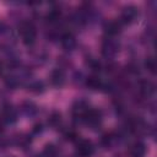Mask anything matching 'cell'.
<instances>
[{"label": "cell", "mask_w": 157, "mask_h": 157, "mask_svg": "<svg viewBox=\"0 0 157 157\" xmlns=\"http://www.w3.org/2000/svg\"><path fill=\"white\" fill-rule=\"evenodd\" d=\"M59 17H60V11H58V10H52V11L48 13V16H47L48 21H50V22L56 21Z\"/></svg>", "instance_id": "9c48e42d"}, {"label": "cell", "mask_w": 157, "mask_h": 157, "mask_svg": "<svg viewBox=\"0 0 157 157\" xmlns=\"http://www.w3.org/2000/svg\"><path fill=\"white\" fill-rule=\"evenodd\" d=\"M87 85L91 86L92 88H98L99 85H101V82H99V80H97V78H94V77H91V78H88Z\"/></svg>", "instance_id": "30bf717a"}, {"label": "cell", "mask_w": 157, "mask_h": 157, "mask_svg": "<svg viewBox=\"0 0 157 157\" xmlns=\"http://www.w3.org/2000/svg\"><path fill=\"white\" fill-rule=\"evenodd\" d=\"M117 50H118V45L114 42H112V40H107L103 44V53L105 55H108V56L113 55L114 53H117Z\"/></svg>", "instance_id": "8992f818"}, {"label": "cell", "mask_w": 157, "mask_h": 157, "mask_svg": "<svg viewBox=\"0 0 157 157\" xmlns=\"http://www.w3.org/2000/svg\"><path fill=\"white\" fill-rule=\"evenodd\" d=\"M146 66L148 67V70H150L151 72H153V71H155V60H153V59H148V60L146 61Z\"/></svg>", "instance_id": "8fae6325"}, {"label": "cell", "mask_w": 157, "mask_h": 157, "mask_svg": "<svg viewBox=\"0 0 157 157\" xmlns=\"http://www.w3.org/2000/svg\"><path fill=\"white\" fill-rule=\"evenodd\" d=\"M137 15V11L134 6H129V7H125L124 11H123V15H121V20L124 22H131L135 20Z\"/></svg>", "instance_id": "3957f363"}, {"label": "cell", "mask_w": 157, "mask_h": 157, "mask_svg": "<svg viewBox=\"0 0 157 157\" xmlns=\"http://www.w3.org/2000/svg\"><path fill=\"white\" fill-rule=\"evenodd\" d=\"M146 152V148H145V145L141 144V142H136L131 150H130V155L131 157H142Z\"/></svg>", "instance_id": "277c9868"}, {"label": "cell", "mask_w": 157, "mask_h": 157, "mask_svg": "<svg viewBox=\"0 0 157 157\" xmlns=\"http://www.w3.org/2000/svg\"><path fill=\"white\" fill-rule=\"evenodd\" d=\"M0 71H1V65H0Z\"/></svg>", "instance_id": "7c38bea8"}, {"label": "cell", "mask_w": 157, "mask_h": 157, "mask_svg": "<svg viewBox=\"0 0 157 157\" xmlns=\"http://www.w3.org/2000/svg\"><path fill=\"white\" fill-rule=\"evenodd\" d=\"M20 34L22 37L23 43L27 45L33 44L36 40V29H34L33 25L29 22H23L20 26Z\"/></svg>", "instance_id": "6da1fadb"}, {"label": "cell", "mask_w": 157, "mask_h": 157, "mask_svg": "<svg viewBox=\"0 0 157 157\" xmlns=\"http://www.w3.org/2000/svg\"><path fill=\"white\" fill-rule=\"evenodd\" d=\"M119 23L118 22H110V23H108L107 25V27H105V32L109 34V36H114V34H117L118 32H119Z\"/></svg>", "instance_id": "52a82bcc"}, {"label": "cell", "mask_w": 157, "mask_h": 157, "mask_svg": "<svg viewBox=\"0 0 157 157\" xmlns=\"http://www.w3.org/2000/svg\"><path fill=\"white\" fill-rule=\"evenodd\" d=\"M63 81H64V76H63V72L61 71H55L54 74H53V82H54V85H61L63 83Z\"/></svg>", "instance_id": "ba28073f"}, {"label": "cell", "mask_w": 157, "mask_h": 157, "mask_svg": "<svg viewBox=\"0 0 157 157\" xmlns=\"http://www.w3.org/2000/svg\"><path fill=\"white\" fill-rule=\"evenodd\" d=\"M93 145L88 140H80L76 144V153L81 157H91L93 155Z\"/></svg>", "instance_id": "7a4b0ae2"}, {"label": "cell", "mask_w": 157, "mask_h": 157, "mask_svg": "<svg viewBox=\"0 0 157 157\" xmlns=\"http://www.w3.org/2000/svg\"><path fill=\"white\" fill-rule=\"evenodd\" d=\"M61 43H63L64 48H66V49H72V48L75 47V44H76V40H75V37H74L72 34L66 33V34L63 36Z\"/></svg>", "instance_id": "5b68a950"}]
</instances>
